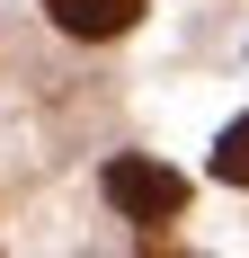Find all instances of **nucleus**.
I'll use <instances>...</instances> for the list:
<instances>
[{
    "label": "nucleus",
    "mask_w": 249,
    "mask_h": 258,
    "mask_svg": "<svg viewBox=\"0 0 249 258\" xmlns=\"http://www.w3.org/2000/svg\"><path fill=\"white\" fill-rule=\"evenodd\" d=\"M107 205H116L125 223H178V214H187V178H178L169 160L125 152V160H107Z\"/></svg>",
    "instance_id": "nucleus-1"
},
{
    "label": "nucleus",
    "mask_w": 249,
    "mask_h": 258,
    "mask_svg": "<svg viewBox=\"0 0 249 258\" xmlns=\"http://www.w3.org/2000/svg\"><path fill=\"white\" fill-rule=\"evenodd\" d=\"M45 9H53L63 36H89V45H107V36H125L143 18V0H45Z\"/></svg>",
    "instance_id": "nucleus-2"
},
{
    "label": "nucleus",
    "mask_w": 249,
    "mask_h": 258,
    "mask_svg": "<svg viewBox=\"0 0 249 258\" xmlns=\"http://www.w3.org/2000/svg\"><path fill=\"white\" fill-rule=\"evenodd\" d=\"M214 178H223V187H249V116L223 125V143H214Z\"/></svg>",
    "instance_id": "nucleus-3"
}]
</instances>
